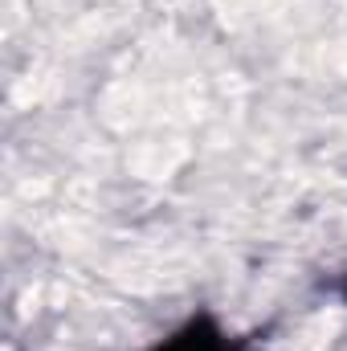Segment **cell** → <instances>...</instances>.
I'll list each match as a JSON object with an SVG mask.
<instances>
[{
	"instance_id": "2",
	"label": "cell",
	"mask_w": 347,
	"mask_h": 351,
	"mask_svg": "<svg viewBox=\"0 0 347 351\" xmlns=\"http://www.w3.org/2000/svg\"><path fill=\"white\" fill-rule=\"evenodd\" d=\"M344 298H347V282H344Z\"/></svg>"
},
{
	"instance_id": "1",
	"label": "cell",
	"mask_w": 347,
	"mask_h": 351,
	"mask_svg": "<svg viewBox=\"0 0 347 351\" xmlns=\"http://www.w3.org/2000/svg\"><path fill=\"white\" fill-rule=\"evenodd\" d=\"M152 351H246V343L233 339L217 319L196 315V319H188L180 331H172L168 339H160Z\"/></svg>"
}]
</instances>
